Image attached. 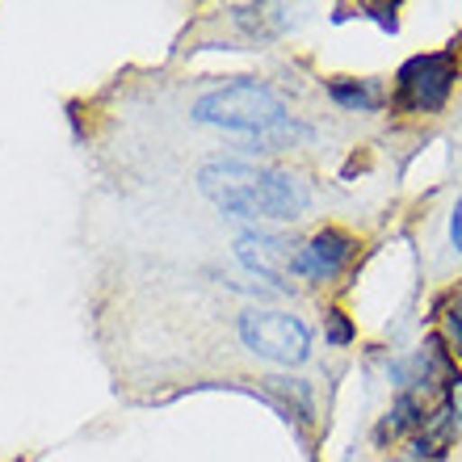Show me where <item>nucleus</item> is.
Wrapping results in <instances>:
<instances>
[{
    "label": "nucleus",
    "instance_id": "8",
    "mask_svg": "<svg viewBox=\"0 0 462 462\" xmlns=\"http://www.w3.org/2000/svg\"><path fill=\"white\" fill-rule=\"evenodd\" d=\"M441 324H446V341L454 345V353H462V291L450 299V307H446Z\"/></svg>",
    "mask_w": 462,
    "mask_h": 462
},
{
    "label": "nucleus",
    "instance_id": "5",
    "mask_svg": "<svg viewBox=\"0 0 462 462\" xmlns=\"http://www.w3.org/2000/svg\"><path fill=\"white\" fill-rule=\"evenodd\" d=\"M353 236L349 231H341V227H324V231H316L311 240L294 253V261H291V273H299V278H316V282H328V278H337L345 265H349V256H353Z\"/></svg>",
    "mask_w": 462,
    "mask_h": 462
},
{
    "label": "nucleus",
    "instance_id": "10",
    "mask_svg": "<svg viewBox=\"0 0 462 462\" xmlns=\"http://www.w3.org/2000/svg\"><path fill=\"white\" fill-rule=\"evenodd\" d=\"M450 240H454V248L462 253V198H458V207H454V215H450Z\"/></svg>",
    "mask_w": 462,
    "mask_h": 462
},
{
    "label": "nucleus",
    "instance_id": "4",
    "mask_svg": "<svg viewBox=\"0 0 462 462\" xmlns=\"http://www.w3.org/2000/svg\"><path fill=\"white\" fill-rule=\"evenodd\" d=\"M240 341L269 362L299 365L311 353V332L299 316L286 311H244L240 316Z\"/></svg>",
    "mask_w": 462,
    "mask_h": 462
},
{
    "label": "nucleus",
    "instance_id": "1",
    "mask_svg": "<svg viewBox=\"0 0 462 462\" xmlns=\"http://www.w3.org/2000/svg\"><path fill=\"white\" fill-rule=\"evenodd\" d=\"M202 194L236 219H294L307 207L303 185L291 172L244 164V160H210L198 172Z\"/></svg>",
    "mask_w": 462,
    "mask_h": 462
},
{
    "label": "nucleus",
    "instance_id": "6",
    "mask_svg": "<svg viewBox=\"0 0 462 462\" xmlns=\"http://www.w3.org/2000/svg\"><path fill=\"white\" fill-rule=\"evenodd\" d=\"M236 256H240L253 273H261L265 282H282L294 261L291 248H286L278 236H265V231H244L240 240H236Z\"/></svg>",
    "mask_w": 462,
    "mask_h": 462
},
{
    "label": "nucleus",
    "instance_id": "9",
    "mask_svg": "<svg viewBox=\"0 0 462 462\" xmlns=\"http://www.w3.org/2000/svg\"><path fill=\"white\" fill-rule=\"evenodd\" d=\"M328 341L332 345H349L353 341V324L341 316V311H328Z\"/></svg>",
    "mask_w": 462,
    "mask_h": 462
},
{
    "label": "nucleus",
    "instance_id": "3",
    "mask_svg": "<svg viewBox=\"0 0 462 462\" xmlns=\"http://www.w3.org/2000/svg\"><path fill=\"white\" fill-rule=\"evenodd\" d=\"M458 60L454 51H429L412 55L395 76V110L403 114H438L454 93Z\"/></svg>",
    "mask_w": 462,
    "mask_h": 462
},
{
    "label": "nucleus",
    "instance_id": "7",
    "mask_svg": "<svg viewBox=\"0 0 462 462\" xmlns=\"http://www.w3.org/2000/svg\"><path fill=\"white\" fill-rule=\"evenodd\" d=\"M328 97L337 101V106H345V110L370 114L383 106V88H378V80H332Z\"/></svg>",
    "mask_w": 462,
    "mask_h": 462
},
{
    "label": "nucleus",
    "instance_id": "2",
    "mask_svg": "<svg viewBox=\"0 0 462 462\" xmlns=\"http://www.w3.org/2000/svg\"><path fill=\"white\" fill-rule=\"evenodd\" d=\"M194 118L207 122V126H223V131L261 139V134L278 131L286 122V106L261 80H236V85H223L215 93H207V97H198Z\"/></svg>",
    "mask_w": 462,
    "mask_h": 462
}]
</instances>
